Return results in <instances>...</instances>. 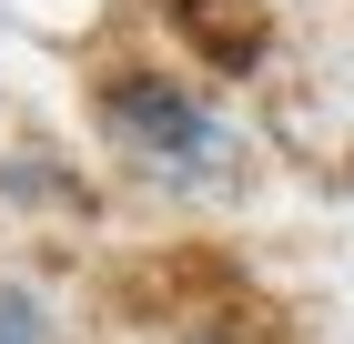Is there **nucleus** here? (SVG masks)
I'll return each instance as SVG.
<instances>
[{"instance_id":"1","label":"nucleus","mask_w":354,"mask_h":344,"mask_svg":"<svg viewBox=\"0 0 354 344\" xmlns=\"http://www.w3.org/2000/svg\"><path fill=\"white\" fill-rule=\"evenodd\" d=\"M91 132L152 192H233L253 172V132L233 122V102H213L203 81L162 71V61H122L91 81Z\"/></svg>"},{"instance_id":"2","label":"nucleus","mask_w":354,"mask_h":344,"mask_svg":"<svg viewBox=\"0 0 354 344\" xmlns=\"http://www.w3.org/2000/svg\"><path fill=\"white\" fill-rule=\"evenodd\" d=\"M162 21L183 30L213 71H243L263 51V0H162Z\"/></svg>"},{"instance_id":"3","label":"nucleus","mask_w":354,"mask_h":344,"mask_svg":"<svg viewBox=\"0 0 354 344\" xmlns=\"http://www.w3.org/2000/svg\"><path fill=\"white\" fill-rule=\"evenodd\" d=\"M0 344H61V304L21 273H0Z\"/></svg>"},{"instance_id":"4","label":"nucleus","mask_w":354,"mask_h":344,"mask_svg":"<svg viewBox=\"0 0 354 344\" xmlns=\"http://www.w3.org/2000/svg\"><path fill=\"white\" fill-rule=\"evenodd\" d=\"M183 344H243V334H183Z\"/></svg>"}]
</instances>
